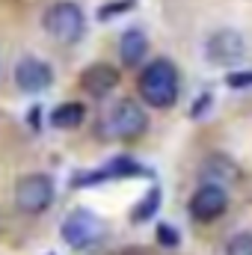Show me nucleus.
Here are the masks:
<instances>
[{
  "label": "nucleus",
  "instance_id": "7ed1b4c3",
  "mask_svg": "<svg viewBox=\"0 0 252 255\" xmlns=\"http://www.w3.org/2000/svg\"><path fill=\"white\" fill-rule=\"evenodd\" d=\"M60 235H63V241L71 250H89L104 238V223H101L98 214H92L86 208H74L63 220Z\"/></svg>",
  "mask_w": 252,
  "mask_h": 255
},
{
  "label": "nucleus",
  "instance_id": "9d476101",
  "mask_svg": "<svg viewBox=\"0 0 252 255\" xmlns=\"http://www.w3.org/2000/svg\"><path fill=\"white\" fill-rule=\"evenodd\" d=\"M148 54V39L139 27H127L125 33L119 36V57L122 63L130 68V65H139Z\"/></svg>",
  "mask_w": 252,
  "mask_h": 255
},
{
  "label": "nucleus",
  "instance_id": "0eeeda50",
  "mask_svg": "<svg viewBox=\"0 0 252 255\" xmlns=\"http://www.w3.org/2000/svg\"><path fill=\"white\" fill-rule=\"evenodd\" d=\"M107 122L113 128V133L122 136V139H136V136H142V133L148 130V116H145V110H142L136 101H130V98H122V101L113 104Z\"/></svg>",
  "mask_w": 252,
  "mask_h": 255
},
{
  "label": "nucleus",
  "instance_id": "6ab92c4d",
  "mask_svg": "<svg viewBox=\"0 0 252 255\" xmlns=\"http://www.w3.org/2000/svg\"><path fill=\"white\" fill-rule=\"evenodd\" d=\"M208 107H211V95L205 92V95H199V101H196V107H190V116H193V119H199V116H202V113H205Z\"/></svg>",
  "mask_w": 252,
  "mask_h": 255
},
{
  "label": "nucleus",
  "instance_id": "a211bd4d",
  "mask_svg": "<svg viewBox=\"0 0 252 255\" xmlns=\"http://www.w3.org/2000/svg\"><path fill=\"white\" fill-rule=\"evenodd\" d=\"M130 6H136V0H116V3H107V6L101 9V18L107 21V18H113V15H119V12H127Z\"/></svg>",
  "mask_w": 252,
  "mask_h": 255
},
{
  "label": "nucleus",
  "instance_id": "1a4fd4ad",
  "mask_svg": "<svg viewBox=\"0 0 252 255\" xmlns=\"http://www.w3.org/2000/svg\"><path fill=\"white\" fill-rule=\"evenodd\" d=\"M80 83H83V89H86L89 95L104 98V95H110V92L119 86V68L110 65V63H92V65L83 68Z\"/></svg>",
  "mask_w": 252,
  "mask_h": 255
},
{
  "label": "nucleus",
  "instance_id": "39448f33",
  "mask_svg": "<svg viewBox=\"0 0 252 255\" xmlns=\"http://www.w3.org/2000/svg\"><path fill=\"white\" fill-rule=\"evenodd\" d=\"M244 57H247V42L232 27L211 33L205 42V60L211 65H238Z\"/></svg>",
  "mask_w": 252,
  "mask_h": 255
},
{
  "label": "nucleus",
  "instance_id": "423d86ee",
  "mask_svg": "<svg viewBox=\"0 0 252 255\" xmlns=\"http://www.w3.org/2000/svg\"><path fill=\"white\" fill-rule=\"evenodd\" d=\"M226 208H229V193H226L223 184H214V181H205L193 193V199L187 205L190 217L199 220V223H214L217 217L226 214Z\"/></svg>",
  "mask_w": 252,
  "mask_h": 255
},
{
  "label": "nucleus",
  "instance_id": "4468645a",
  "mask_svg": "<svg viewBox=\"0 0 252 255\" xmlns=\"http://www.w3.org/2000/svg\"><path fill=\"white\" fill-rule=\"evenodd\" d=\"M157 208H160V187H151L148 196H142V202L130 211V223H145V220H151Z\"/></svg>",
  "mask_w": 252,
  "mask_h": 255
},
{
  "label": "nucleus",
  "instance_id": "ddd939ff",
  "mask_svg": "<svg viewBox=\"0 0 252 255\" xmlns=\"http://www.w3.org/2000/svg\"><path fill=\"white\" fill-rule=\"evenodd\" d=\"M101 172H104V178H139L145 169H142L136 160H130V157H116V160H110Z\"/></svg>",
  "mask_w": 252,
  "mask_h": 255
},
{
  "label": "nucleus",
  "instance_id": "9b49d317",
  "mask_svg": "<svg viewBox=\"0 0 252 255\" xmlns=\"http://www.w3.org/2000/svg\"><path fill=\"white\" fill-rule=\"evenodd\" d=\"M83 119H86V107L80 101H63L48 116L51 128H57V130H74V128L83 125Z\"/></svg>",
  "mask_w": 252,
  "mask_h": 255
},
{
  "label": "nucleus",
  "instance_id": "f257e3e1",
  "mask_svg": "<svg viewBox=\"0 0 252 255\" xmlns=\"http://www.w3.org/2000/svg\"><path fill=\"white\" fill-rule=\"evenodd\" d=\"M178 92H181V77H178V68L169 60H151V63L142 68L139 74V95L145 104L157 107V110H166L178 101Z\"/></svg>",
  "mask_w": 252,
  "mask_h": 255
},
{
  "label": "nucleus",
  "instance_id": "6e6552de",
  "mask_svg": "<svg viewBox=\"0 0 252 255\" xmlns=\"http://www.w3.org/2000/svg\"><path fill=\"white\" fill-rule=\"evenodd\" d=\"M54 83V68L39 57H21L15 65V86L27 95H39Z\"/></svg>",
  "mask_w": 252,
  "mask_h": 255
},
{
  "label": "nucleus",
  "instance_id": "2eb2a0df",
  "mask_svg": "<svg viewBox=\"0 0 252 255\" xmlns=\"http://www.w3.org/2000/svg\"><path fill=\"white\" fill-rule=\"evenodd\" d=\"M226 255H252V232H238L229 238Z\"/></svg>",
  "mask_w": 252,
  "mask_h": 255
},
{
  "label": "nucleus",
  "instance_id": "f03ea898",
  "mask_svg": "<svg viewBox=\"0 0 252 255\" xmlns=\"http://www.w3.org/2000/svg\"><path fill=\"white\" fill-rule=\"evenodd\" d=\"M42 27H45V33H48L54 42H60V45H74V42H80L83 33H86V15H83V9H80L74 0H57V3H51V6L45 9Z\"/></svg>",
  "mask_w": 252,
  "mask_h": 255
},
{
  "label": "nucleus",
  "instance_id": "dca6fc26",
  "mask_svg": "<svg viewBox=\"0 0 252 255\" xmlns=\"http://www.w3.org/2000/svg\"><path fill=\"white\" fill-rule=\"evenodd\" d=\"M154 238H157V244H160V247H166V250H175V247L181 244L178 229H175V226H169V223H160V226H157V232H154Z\"/></svg>",
  "mask_w": 252,
  "mask_h": 255
},
{
  "label": "nucleus",
  "instance_id": "20e7f679",
  "mask_svg": "<svg viewBox=\"0 0 252 255\" xmlns=\"http://www.w3.org/2000/svg\"><path fill=\"white\" fill-rule=\"evenodd\" d=\"M54 202V181L45 172H30L15 184V205L24 214H45Z\"/></svg>",
  "mask_w": 252,
  "mask_h": 255
},
{
  "label": "nucleus",
  "instance_id": "f3484780",
  "mask_svg": "<svg viewBox=\"0 0 252 255\" xmlns=\"http://www.w3.org/2000/svg\"><path fill=\"white\" fill-rule=\"evenodd\" d=\"M226 86H229V89H250L252 86V71H229V74H226Z\"/></svg>",
  "mask_w": 252,
  "mask_h": 255
},
{
  "label": "nucleus",
  "instance_id": "f8f14e48",
  "mask_svg": "<svg viewBox=\"0 0 252 255\" xmlns=\"http://www.w3.org/2000/svg\"><path fill=\"white\" fill-rule=\"evenodd\" d=\"M202 178H214V184H220V181H232V178H238V163L229 157V154H220V151H214L211 157H205V163H202Z\"/></svg>",
  "mask_w": 252,
  "mask_h": 255
}]
</instances>
